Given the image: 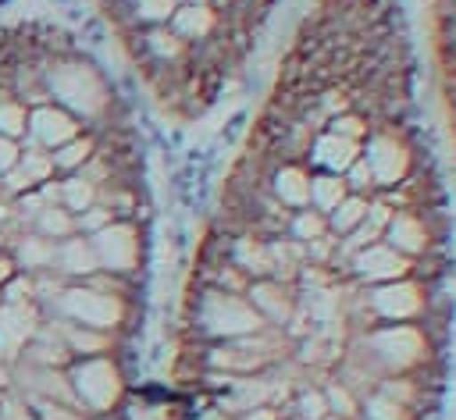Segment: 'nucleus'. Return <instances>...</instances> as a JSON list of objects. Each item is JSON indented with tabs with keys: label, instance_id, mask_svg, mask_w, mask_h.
<instances>
[{
	"label": "nucleus",
	"instance_id": "nucleus-11",
	"mask_svg": "<svg viewBox=\"0 0 456 420\" xmlns=\"http://www.w3.org/2000/svg\"><path fill=\"white\" fill-rule=\"evenodd\" d=\"M121 117H125V114H121ZM114 121H118V117H114ZM107 125H110V121H107ZM107 125H100V128H86V132H78L75 139H68L64 146L50 149L53 174H57V178H64V174L82 171V167H86V160L96 153V146H100V132H103Z\"/></svg>",
	"mask_w": 456,
	"mask_h": 420
},
{
	"label": "nucleus",
	"instance_id": "nucleus-9",
	"mask_svg": "<svg viewBox=\"0 0 456 420\" xmlns=\"http://www.w3.org/2000/svg\"><path fill=\"white\" fill-rule=\"evenodd\" d=\"M43 320L39 303H0V356L11 363Z\"/></svg>",
	"mask_w": 456,
	"mask_h": 420
},
{
	"label": "nucleus",
	"instance_id": "nucleus-14",
	"mask_svg": "<svg viewBox=\"0 0 456 420\" xmlns=\"http://www.w3.org/2000/svg\"><path fill=\"white\" fill-rule=\"evenodd\" d=\"M28 231H39V235H46V238L61 242V238L75 235L78 228H75V214H71L68 206H61V203H46V206L36 214V221H32V228H28Z\"/></svg>",
	"mask_w": 456,
	"mask_h": 420
},
{
	"label": "nucleus",
	"instance_id": "nucleus-15",
	"mask_svg": "<svg viewBox=\"0 0 456 420\" xmlns=\"http://www.w3.org/2000/svg\"><path fill=\"white\" fill-rule=\"evenodd\" d=\"M25 132H28V107L11 93V96H4L0 100V135H7V139H25Z\"/></svg>",
	"mask_w": 456,
	"mask_h": 420
},
{
	"label": "nucleus",
	"instance_id": "nucleus-5",
	"mask_svg": "<svg viewBox=\"0 0 456 420\" xmlns=\"http://www.w3.org/2000/svg\"><path fill=\"white\" fill-rule=\"evenodd\" d=\"M43 317H64L96 331H110L121 338H132L139 327V303L121 299V295H107L86 281H71L64 285V292L46 306Z\"/></svg>",
	"mask_w": 456,
	"mask_h": 420
},
{
	"label": "nucleus",
	"instance_id": "nucleus-17",
	"mask_svg": "<svg viewBox=\"0 0 456 420\" xmlns=\"http://www.w3.org/2000/svg\"><path fill=\"white\" fill-rule=\"evenodd\" d=\"M28 406H32L36 420H96V416H89L75 406H61V402H50V399H28Z\"/></svg>",
	"mask_w": 456,
	"mask_h": 420
},
{
	"label": "nucleus",
	"instance_id": "nucleus-3",
	"mask_svg": "<svg viewBox=\"0 0 456 420\" xmlns=\"http://www.w3.org/2000/svg\"><path fill=\"white\" fill-rule=\"evenodd\" d=\"M43 82H46V93H50V103L71 110L78 121H86L89 128H100L125 110V103L118 100L110 78L78 50H64L57 57H50L43 64Z\"/></svg>",
	"mask_w": 456,
	"mask_h": 420
},
{
	"label": "nucleus",
	"instance_id": "nucleus-19",
	"mask_svg": "<svg viewBox=\"0 0 456 420\" xmlns=\"http://www.w3.org/2000/svg\"><path fill=\"white\" fill-rule=\"evenodd\" d=\"M18 267H14V260H11V253L7 249H0V288H4V281L14 274Z\"/></svg>",
	"mask_w": 456,
	"mask_h": 420
},
{
	"label": "nucleus",
	"instance_id": "nucleus-2",
	"mask_svg": "<svg viewBox=\"0 0 456 420\" xmlns=\"http://www.w3.org/2000/svg\"><path fill=\"white\" fill-rule=\"evenodd\" d=\"M121 53L167 39L182 82V121L203 117L224 85L242 71L278 0H96Z\"/></svg>",
	"mask_w": 456,
	"mask_h": 420
},
{
	"label": "nucleus",
	"instance_id": "nucleus-6",
	"mask_svg": "<svg viewBox=\"0 0 456 420\" xmlns=\"http://www.w3.org/2000/svg\"><path fill=\"white\" fill-rule=\"evenodd\" d=\"M71 392L82 406V413L96 420H114L125 409L128 399V370L125 359L118 356H93V359H75L68 367Z\"/></svg>",
	"mask_w": 456,
	"mask_h": 420
},
{
	"label": "nucleus",
	"instance_id": "nucleus-13",
	"mask_svg": "<svg viewBox=\"0 0 456 420\" xmlns=\"http://www.w3.org/2000/svg\"><path fill=\"white\" fill-rule=\"evenodd\" d=\"M57 182H61V206H68L71 214H82L86 206H93V203L100 199V185L89 182L82 171L64 174V178H57Z\"/></svg>",
	"mask_w": 456,
	"mask_h": 420
},
{
	"label": "nucleus",
	"instance_id": "nucleus-12",
	"mask_svg": "<svg viewBox=\"0 0 456 420\" xmlns=\"http://www.w3.org/2000/svg\"><path fill=\"white\" fill-rule=\"evenodd\" d=\"M11 260L21 274H39V271H53L57 260V242L39 235V231H25L14 246H11Z\"/></svg>",
	"mask_w": 456,
	"mask_h": 420
},
{
	"label": "nucleus",
	"instance_id": "nucleus-7",
	"mask_svg": "<svg viewBox=\"0 0 456 420\" xmlns=\"http://www.w3.org/2000/svg\"><path fill=\"white\" fill-rule=\"evenodd\" d=\"M96 256L103 271H118V274H132L142 278L146 271V217H118L110 221L103 231L93 235Z\"/></svg>",
	"mask_w": 456,
	"mask_h": 420
},
{
	"label": "nucleus",
	"instance_id": "nucleus-4",
	"mask_svg": "<svg viewBox=\"0 0 456 420\" xmlns=\"http://www.w3.org/2000/svg\"><path fill=\"white\" fill-rule=\"evenodd\" d=\"M428 57L438 114L456 160V0H428Z\"/></svg>",
	"mask_w": 456,
	"mask_h": 420
},
{
	"label": "nucleus",
	"instance_id": "nucleus-18",
	"mask_svg": "<svg viewBox=\"0 0 456 420\" xmlns=\"http://www.w3.org/2000/svg\"><path fill=\"white\" fill-rule=\"evenodd\" d=\"M18 157H21V142L0 135V174H7V171L18 164Z\"/></svg>",
	"mask_w": 456,
	"mask_h": 420
},
{
	"label": "nucleus",
	"instance_id": "nucleus-1",
	"mask_svg": "<svg viewBox=\"0 0 456 420\" xmlns=\"http://www.w3.org/2000/svg\"><path fill=\"white\" fill-rule=\"evenodd\" d=\"M452 221L399 0H314L196 242L167 420H438Z\"/></svg>",
	"mask_w": 456,
	"mask_h": 420
},
{
	"label": "nucleus",
	"instance_id": "nucleus-8",
	"mask_svg": "<svg viewBox=\"0 0 456 420\" xmlns=\"http://www.w3.org/2000/svg\"><path fill=\"white\" fill-rule=\"evenodd\" d=\"M89 125L78 121L71 110H64L57 103H43V107H32L28 110V132H25V139H32L43 149H57V146H64L68 139H75Z\"/></svg>",
	"mask_w": 456,
	"mask_h": 420
},
{
	"label": "nucleus",
	"instance_id": "nucleus-10",
	"mask_svg": "<svg viewBox=\"0 0 456 420\" xmlns=\"http://www.w3.org/2000/svg\"><path fill=\"white\" fill-rule=\"evenodd\" d=\"M53 271L64 274L68 281H86L89 274L103 271L100 267V256H96V246H93V235H68L57 242V260H53Z\"/></svg>",
	"mask_w": 456,
	"mask_h": 420
},
{
	"label": "nucleus",
	"instance_id": "nucleus-16",
	"mask_svg": "<svg viewBox=\"0 0 456 420\" xmlns=\"http://www.w3.org/2000/svg\"><path fill=\"white\" fill-rule=\"evenodd\" d=\"M110 221H118V214H114L110 206H103L100 199H96L93 206H86L82 214H75V228H78L82 235H96V231H103Z\"/></svg>",
	"mask_w": 456,
	"mask_h": 420
}]
</instances>
